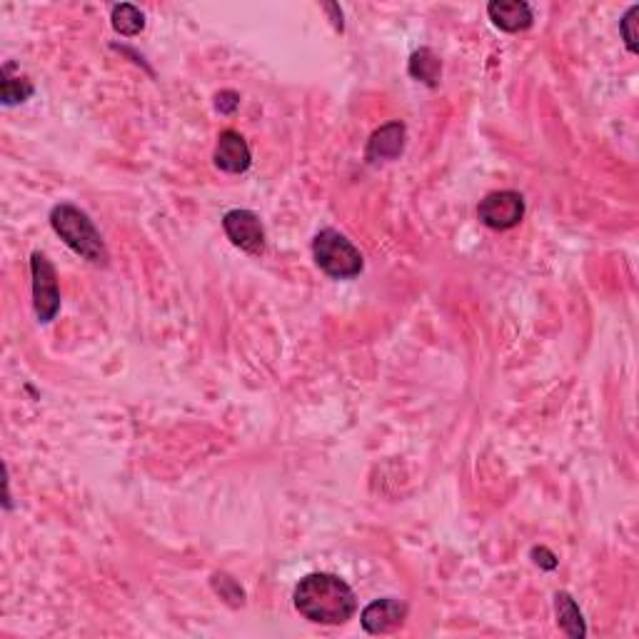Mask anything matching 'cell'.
I'll list each match as a JSON object with an SVG mask.
<instances>
[{"label":"cell","instance_id":"obj_3","mask_svg":"<svg viewBox=\"0 0 639 639\" xmlns=\"http://www.w3.org/2000/svg\"><path fill=\"white\" fill-rule=\"evenodd\" d=\"M315 263L335 280H352L362 273V255L350 240L337 230L325 228L313 240Z\"/></svg>","mask_w":639,"mask_h":639},{"label":"cell","instance_id":"obj_9","mask_svg":"<svg viewBox=\"0 0 639 639\" xmlns=\"http://www.w3.org/2000/svg\"><path fill=\"white\" fill-rule=\"evenodd\" d=\"M402 150H405V123L390 120L372 133V138L367 140L365 155L370 163H385V160L400 158Z\"/></svg>","mask_w":639,"mask_h":639},{"label":"cell","instance_id":"obj_8","mask_svg":"<svg viewBox=\"0 0 639 639\" xmlns=\"http://www.w3.org/2000/svg\"><path fill=\"white\" fill-rule=\"evenodd\" d=\"M253 155H250V145L238 130H223L218 135V145H215V165L223 173L240 175L250 168Z\"/></svg>","mask_w":639,"mask_h":639},{"label":"cell","instance_id":"obj_11","mask_svg":"<svg viewBox=\"0 0 639 639\" xmlns=\"http://www.w3.org/2000/svg\"><path fill=\"white\" fill-rule=\"evenodd\" d=\"M555 612H557V625L565 632L567 637L582 639L587 635L585 620H582V612L577 607V602L572 600V595L567 592H557L555 595Z\"/></svg>","mask_w":639,"mask_h":639},{"label":"cell","instance_id":"obj_14","mask_svg":"<svg viewBox=\"0 0 639 639\" xmlns=\"http://www.w3.org/2000/svg\"><path fill=\"white\" fill-rule=\"evenodd\" d=\"M110 20H113L115 33L128 35V38H133V35L143 33V28H145V15L140 13V10L135 8V5H130V3L115 5L113 15H110Z\"/></svg>","mask_w":639,"mask_h":639},{"label":"cell","instance_id":"obj_10","mask_svg":"<svg viewBox=\"0 0 639 639\" xmlns=\"http://www.w3.org/2000/svg\"><path fill=\"white\" fill-rule=\"evenodd\" d=\"M487 15L495 23V28L505 33H520L532 25V8L525 0H492L487 5Z\"/></svg>","mask_w":639,"mask_h":639},{"label":"cell","instance_id":"obj_1","mask_svg":"<svg viewBox=\"0 0 639 639\" xmlns=\"http://www.w3.org/2000/svg\"><path fill=\"white\" fill-rule=\"evenodd\" d=\"M293 600L295 610L315 625H345L357 612V597L352 587L337 575H327V572L303 577L295 587Z\"/></svg>","mask_w":639,"mask_h":639},{"label":"cell","instance_id":"obj_6","mask_svg":"<svg viewBox=\"0 0 639 639\" xmlns=\"http://www.w3.org/2000/svg\"><path fill=\"white\" fill-rule=\"evenodd\" d=\"M223 230L235 248L250 255L265 253V228L253 210H230L223 215Z\"/></svg>","mask_w":639,"mask_h":639},{"label":"cell","instance_id":"obj_4","mask_svg":"<svg viewBox=\"0 0 639 639\" xmlns=\"http://www.w3.org/2000/svg\"><path fill=\"white\" fill-rule=\"evenodd\" d=\"M30 273H33V308L38 322L48 325L55 320L60 310V290L58 275L53 263L43 253L30 255Z\"/></svg>","mask_w":639,"mask_h":639},{"label":"cell","instance_id":"obj_2","mask_svg":"<svg viewBox=\"0 0 639 639\" xmlns=\"http://www.w3.org/2000/svg\"><path fill=\"white\" fill-rule=\"evenodd\" d=\"M50 225H53L55 235H60V240L75 255H80V258L93 265L108 263V250H105L103 235L98 233V228L88 218V213H83V210L70 203H58L50 210Z\"/></svg>","mask_w":639,"mask_h":639},{"label":"cell","instance_id":"obj_13","mask_svg":"<svg viewBox=\"0 0 639 639\" xmlns=\"http://www.w3.org/2000/svg\"><path fill=\"white\" fill-rule=\"evenodd\" d=\"M407 70H410V75L415 80H422L425 85L435 88L437 80H440V73H442V63L430 48H420L412 53Z\"/></svg>","mask_w":639,"mask_h":639},{"label":"cell","instance_id":"obj_7","mask_svg":"<svg viewBox=\"0 0 639 639\" xmlns=\"http://www.w3.org/2000/svg\"><path fill=\"white\" fill-rule=\"evenodd\" d=\"M407 617V605L405 602L395 600V597H382L375 600L372 605H367L362 610V627H365L367 635H387V632H395L405 625Z\"/></svg>","mask_w":639,"mask_h":639},{"label":"cell","instance_id":"obj_16","mask_svg":"<svg viewBox=\"0 0 639 639\" xmlns=\"http://www.w3.org/2000/svg\"><path fill=\"white\" fill-rule=\"evenodd\" d=\"M238 105H240V95L235 93V90H223V93H218V98H215V108L225 115L235 113Z\"/></svg>","mask_w":639,"mask_h":639},{"label":"cell","instance_id":"obj_15","mask_svg":"<svg viewBox=\"0 0 639 639\" xmlns=\"http://www.w3.org/2000/svg\"><path fill=\"white\" fill-rule=\"evenodd\" d=\"M637 15H639V5H632V8L625 13V18L620 20L622 40H625V45H627V50H630V53H637V50H639V45H637V40H639V35H637Z\"/></svg>","mask_w":639,"mask_h":639},{"label":"cell","instance_id":"obj_5","mask_svg":"<svg viewBox=\"0 0 639 639\" xmlns=\"http://www.w3.org/2000/svg\"><path fill=\"white\" fill-rule=\"evenodd\" d=\"M477 218L490 230H512L525 218V198L515 190H495L477 205Z\"/></svg>","mask_w":639,"mask_h":639},{"label":"cell","instance_id":"obj_17","mask_svg":"<svg viewBox=\"0 0 639 639\" xmlns=\"http://www.w3.org/2000/svg\"><path fill=\"white\" fill-rule=\"evenodd\" d=\"M532 557H535V562L542 567V570H555L557 567V557L552 555L547 547H535V550H532Z\"/></svg>","mask_w":639,"mask_h":639},{"label":"cell","instance_id":"obj_12","mask_svg":"<svg viewBox=\"0 0 639 639\" xmlns=\"http://www.w3.org/2000/svg\"><path fill=\"white\" fill-rule=\"evenodd\" d=\"M0 95H3L5 108L25 103L33 95V83L25 75H20L13 63H5L0 70Z\"/></svg>","mask_w":639,"mask_h":639}]
</instances>
